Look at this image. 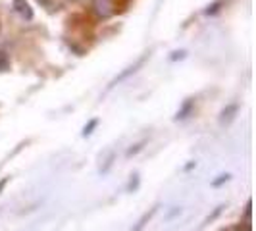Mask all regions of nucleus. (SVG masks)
Instances as JSON below:
<instances>
[{"label": "nucleus", "instance_id": "f257e3e1", "mask_svg": "<svg viewBox=\"0 0 256 231\" xmlns=\"http://www.w3.org/2000/svg\"><path fill=\"white\" fill-rule=\"evenodd\" d=\"M148 56H150L148 52H146V54H142V56L139 58V60H137V62H135V64L128 66V68H126V70H124L122 74H118V76H116L114 79L110 81V85H108V89H106V90H112L116 87V85H118V83L126 81V79H128V77H131L133 74H137V72H139V68H142V64H144V62L148 60Z\"/></svg>", "mask_w": 256, "mask_h": 231}, {"label": "nucleus", "instance_id": "f03ea898", "mask_svg": "<svg viewBox=\"0 0 256 231\" xmlns=\"http://www.w3.org/2000/svg\"><path fill=\"white\" fill-rule=\"evenodd\" d=\"M94 12L98 14V18H110L114 14L112 0H94Z\"/></svg>", "mask_w": 256, "mask_h": 231}, {"label": "nucleus", "instance_id": "7ed1b4c3", "mask_svg": "<svg viewBox=\"0 0 256 231\" xmlns=\"http://www.w3.org/2000/svg\"><path fill=\"white\" fill-rule=\"evenodd\" d=\"M14 10L20 14L24 20H27V22L33 20V10H31V6L27 4L26 0H14Z\"/></svg>", "mask_w": 256, "mask_h": 231}, {"label": "nucleus", "instance_id": "20e7f679", "mask_svg": "<svg viewBox=\"0 0 256 231\" xmlns=\"http://www.w3.org/2000/svg\"><path fill=\"white\" fill-rule=\"evenodd\" d=\"M156 212H158V206H154V208H150L148 212H144L141 218L137 220V224L133 226V230H131V231H142V230H144V228H146V224L154 218V214H156Z\"/></svg>", "mask_w": 256, "mask_h": 231}, {"label": "nucleus", "instance_id": "39448f33", "mask_svg": "<svg viewBox=\"0 0 256 231\" xmlns=\"http://www.w3.org/2000/svg\"><path fill=\"white\" fill-rule=\"evenodd\" d=\"M237 112H239V104H230V106H226V108L222 110L220 122H222V124H231V122L235 120Z\"/></svg>", "mask_w": 256, "mask_h": 231}, {"label": "nucleus", "instance_id": "423d86ee", "mask_svg": "<svg viewBox=\"0 0 256 231\" xmlns=\"http://www.w3.org/2000/svg\"><path fill=\"white\" fill-rule=\"evenodd\" d=\"M192 108H194V100L189 98V100H185V104L180 108V112L176 114V122H180V120H185V118H189V114L192 112Z\"/></svg>", "mask_w": 256, "mask_h": 231}, {"label": "nucleus", "instance_id": "0eeeda50", "mask_svg": "<svg viewBox=\"0 0 256 231\" xmlns=\"http://www.w3.org/2000/svg\"><path fill=\"white\" fill-rule=\"evenodd\" d=\"M98 124H100V122H98L96 118H94V120H90L89 124H87V126L83 128V131H81V135H83V137H90V135H92V131H94V129L98 128Z\"/></svg>", "mask_w": 256, "mask_h": 231}, {"label": "nucleus", "instance_id": "6e6552de", "mask_svg": "<svg viewBox=\"0 0 256 231\" xmlns=\"http://www.w3.org/2000/svg\"><path fill=\"white\" fill-rule=\"evenodd\" d=\"M10 70V58H8V54L4 50H0V74H4V72H8Z\"/></svg>", "mask_w": 256, "mask_h": 231}, {"label": "nucleus", "instance_id": "1a4fd4ad", "mask_svg": "<svg viewBox=\"0 0 256 231\" xmlns=\"http://www.w3.org/2000/svg\"><path fill=\"white\" fill-rule=\"evenodd\" d=\"M222 4H224L222 0H216V2H212V4H210V6H208V8L204 10V14H206V16H214V14H218L220 12V6H222Z\"/></svg>", "mask_w": 256, "mask_h": 231}, {"label": "nucleus", "instance_id": "9d476101", "mask_svg": "<svg viewBox=\"0 0 256 231\" xmlns=\"http://www.w3.org/2000/svg\"><path fill=\"white\" fill-rule=\"evenodd\" d=\"M144 142H146V141H141V142H135V144H131V148L128 150V158H131V156H135V154L141 152L142 146H144Z\"/></svg>", "mask_w": 256, "mask_h": 231}, {"label": "nucleus", "instance_id": "9b49d317", "mask_svg": "<svg viewBox=\"0 0 256 231\" xmlns=\"http://www.w3.org/2000/svg\"><path fill=\"white\" fill-rule=\"evenodd\" d=\"M231 180V176L230 174H224V176H220L218 180H214L212 181V185H214V187H220V185H224V183H228V181Z\"/></svg>", "mask_w": 256, "mask_h": 231}, {"label": "nucleus", "instance_id": "f8f14e48", "mask_svg": "<svg viewBox=\"0 0 256 231\" xmlns=\"http://www.w3.org/2000/svg\"><path fill=\"white\" fill-rule=\"evenodd\" d=\"M133 180L129 181V191H137V187H139V176L135 174V176H131Z\"/></svg>", "mask_w": 256, "mask_h": 231}, {"label": "nucleus", "instance_id": "ddd939ff", "mask_svg": "<svg viewBox=\"0 0 256 231\" xmlns=\"http://www.w3.org/2000/svg\"><path fill=\"white\" fill-rule=\"evenodd\" d=\"M185 56H187V52H185V50L174 52V56H172V58H170V60H172V62H176V60H183V58H185Z\"/></svg>", "mask_w": 256, "mask_h": 231}, {"label": "nucleus", "instance_id": "4468645a", "mask_svg": "<svg viewBox=\"0 0 256 231\" xmlns=\"http://www.w3.org/2000/svg\"><path fill=\"white\" fill-rule=\"evenodd\" d=\"M250 212H252V200H248V202H246V208H244V218L246 220L250 218Z\"/></svg>", "mask_w": 256, "mask_h": 231}, {"label": "nucleus", "instance_id": "2eb2a0df", "mask_svg": "<svg viewBox=\"0 0 256 231\" xmlns=\"http://www.w3.org/2000/svg\"><path fill=\"white\" fill-rule=\"evenodd\" d=\"M235 231H250V224L246 222V224H241V226H237Z\"/></svg>", "mask_w": 256, "mask_h": 231}, {"label": "nucleus", "instance_id": "dca6fc26", "mask_svg": "<svg viewBox=\"0 0 256 231\" xmlns=\"http://www.w3.org/2000/svg\"><path fill=\"white\" fill-rule=\"evenodd\" d=\"M40 6H44V8H50L52 6V0H37Z\"/></svg>", "mask_w": 256, "mask_h": 231}, {"label": "nucleus", "instance_id": "f3484780", "mask_svg": "<svg viewBox=\"0 0 256 231\" xmlns=\"http://www.w3.org/2000/svg\"><path fill=\"white\" fill-rule=\"evenodd\" d=\"M8 181H10V178H4V180H0V192L4 191V187L8 185Z\"/></svg>", "mask_w": 256, "mask_h": 231}]
</instances>
